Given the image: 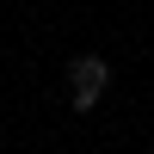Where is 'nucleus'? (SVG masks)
<instances>
[{"instance_id": "nucleus-1", "label": "nucleus", "mask_w": 154, "mask_h": 154, "mask_svg": "<svg viewBox=\"0 0 154 154\" xmlns=\"http://www.w3.org/2000/svg\"><path fill=\"white\" fill-rule=\"evenodd\" d=\"M68 80H74V111H93L99 99H105V86H111V68L99 56H74L68 62Z\"/></svg>"}]
</instances>
